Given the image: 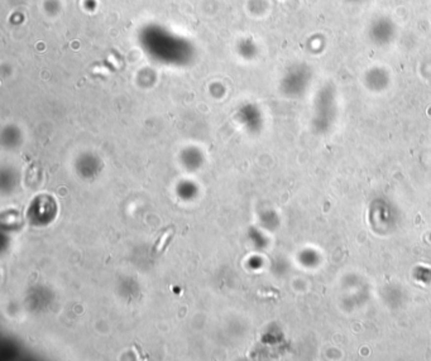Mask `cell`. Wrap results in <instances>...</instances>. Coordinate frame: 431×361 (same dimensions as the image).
<instances>
[{"label":"cell","instance_id":"7a4b0ae2","mask_svg":"<svg viewBox=\"0 0 431 361\" xmlns=\"http://www.w3.org/2000/svg\"><path fill=\"white\" fill-rule=\"evenodd\" d=\"M298 259L305 268H318L321 263V254L316 249L306 248L300 253Z\"/></svg>","mask_w":431,"mask_h":361},{"label":"cell","instance_id":"6da1fadb","mask_svg":"<svg viewBox=\"0 0 431 361\" xmlns=\"http://www.w3.org/2000/svg\"><path fill=\"white\" fill-rule=\"evenodd\" d=\"M397 215L396 207L386 200H377L372 204L370 220L373 226H379L381 231L388 230L391 226H394L398 218Z\"/></svg>","mask_w":431,"mask_h":361},{"label":"cell","instance_id":"3957f363","mask_svg":"<svg viewBox=\"0 0 431 361\" xmlns=\"http://www.w3.org/2000/svg\"><path fill=\"white\" fill-rule=\"evenodd\" d=\"M173 233H175V229H173V227H168V229H167V230L165 231L164 234H162V236L160 238V240L156 242V246H155V253L156 254H161L162 251L165 250V248H166L167 244H168L169 239H171L172 236H173Z\"/></svg>","mask_w":431,"mask_h":361}]
</instances>
